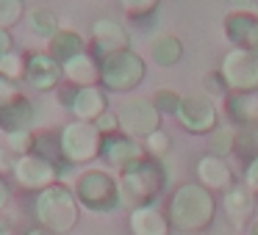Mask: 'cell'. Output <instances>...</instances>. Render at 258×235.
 <instances>
[{"instance_id": "6da1fadb", "label": "cell", "mask_w": 258, "mask_h": 235, "mask_svg": "<svg viewBox=\"0 0 258 235\" xmlns=\"http://www.w3.org/2000/svg\"><path fill=\"white\" fill-rule=\"evenodd\" d=\"M217 216L214 191L200 183H183L169 199V224L178 232H203Z\"/></svg>"}, {"instance_id": "7a4b0ae2", "label": "cell", "mask_w": 258, "mask_h": 235, "mask_svg": "<svg viewBox=\"0 0 258 235\" xmlns=\"http://www.w3.org/2000/svg\"><path fill=\"white\" fill-rule=\"evenodd\" d=\"M164 183H167V174H164L161 163L156 158H145V161L134 163L131 169L119 172V177H117L119 205L131 207V210L153 205L156 196L164 191Z\"/></svg>"}, {"instance_id": "3957f363", "label": "cell", "mask_w": 258, "mask_h": 235, "mask_svg": "<svg viewBox=\"0 0 258 235\" xmlns=\"http://www.w3.org/2000/svg\"><path fill=\"white\" fill-rule=\"evenodd\" d=\"M34 213L39 227L50 229L56 235H67L75 229L81 218V205L75 199V191L64 183H56L50 188L39 191L34 202Z\"/></svg>"}, {"instance_id": "277c9868", "label": "cell", "mask_w": 258, "mask_h": 235, "mask_svg": "<svg viewBox=\"0 0 258 235\" xmlns=\"http://www.w3.org/2000/svg\"><path fill=\"white\" fill-rule=\"evenodd\" d=\"M145 75H147V61L134 47L114 53V56L100 61V86L106 91H114V94H128V91L139 89Z\"/></svg>"}, {"instance_id": "5b68a950", "label": "cell", "mask_w": 258, "mask_h": 235, "mask_svg": "<svg viewBox=\"0 0 258 235\" xmlns=\"http://www.w3.org/2000/svg\"><path fill=\"white\" fill-rule=\"evenodd\" d=\"M58 152L67 163H92L103 155V133L95 122H67L58 133Z\"/></svg>"}, {"instance_id": "8992f818", "label": "cell", "mask_w": 258, "mask_h": 235, "mask_svg": "<svg viewBox=\"0 0 258 235\" xmlns=\"http://www.w3.org/2000/svg\"><path fill=\"white\" fill-rule=\"evenodd\" d=\"M75 199L89 213H111L119 205V188L117 180L103 169H86L78 174L73 185Z\"/></svg>"}, {"instance_id": "52a82bcc", "label": "cell", "mask_w": 258, "mask_h": 235, "mask_svg": "<svg viewBox=\"0 0 258 235\" xmlns=\"http://www.w3.org/2000/svg\"><path fill=\"white\" fill-rule=\"evenodd\" d=\"M117 116H119V133H125L128 139H136V141H145L147 136L161 130V111L147 97L125 100L117 108Z\"/></svg>"}, {"instance_id": "ba28073f", "label": "cell", "mask_w": 258, "mask_h": 235, "mask_svg": "<svg viewBox=\"0 0 258 235\" xmlns=\"http://www.w3.org/2000/svg\"><path fill=\"white\" fill-rule=\"evenodd\" d=\"M178 122L186 133L191 136H208L219 128V108L211 97H206L203 91L197 94H183L178 108Z\"/></svg>"}, {"instance_id": "9c48e42d", "label": "cell", "mask_w": 258, "mask_h": 235, "mask_svg": "<svg viewBox=\"0 0 258 235\" xmlns=\"http://www.w3.org/2000/svg\"><path fill=\"white\" fill-rule=\"evenodd\" d=\"M219 75L225 78L230 91H258V53L230 47L219 64Z\"/></svg>"}, {"instance_id": "30bf717a", "label": "cell", "mask_w": 258, "mask_h": 235, "mask_svg": "<svg viewBox=\"0 0 258 235\" xmlns=\"http://www.w3.org/2000/svg\"><path fill=\"white\" fill-rule=\"evenodd\" d=\"M14 180L20 188L39 194L58 183V166L42 152H28V155H20L14 163Z\"/></svg>"}, {"instance_id": "8fae6325", "label": "cell", "mask_w": 258, "mask_h": 235, "mask_svg": "<svg viewBox=\"0 0 258 235\" xmlns=\"http://www.w3.org/2000/svg\"><path fill=\"white\" fill-rule=\"evenodd\" d=\"M122 50H131V34L125 25L114 17H97L92 23V53L103 61Z\"/></svg>"}, {"instance_id": "7c38bea8", "label": "cell", "mask_w": 258, "mask_h": 235, "mask_svg": "<svg viewBox=\"0 0 258 235\" xmlns=\"http://www.w3.org/2000/svg\"><path fill=\"white\" fill-rule=\"evenodd\" d=\"M25 80H28L31 89L42 91V94H47V91H56L58 86L64 83L61 64H58L53 56H47L45 50L28 53V69H25Z\"/></svg>"}, {"instance_id": "4fadbf2b", "label": "cell", "mask_w": 258, "mask_h": 235, "mask_svg": "<svg viewBox=\"0 0 258 235\" xmlns=\"http://www.w3.org/2000/svg\"><path fill=\"white\" fill-rule=\"evenodd\" d=\"M64 105L70 108L73 119L78 122H97L108 111V91L103 86H86V89H73Z\"/></svg>"}, {"instance_id": "5bb4252c", "label": "cell", "mask_w": 258, "mask_h": 235, "mask_svg": "<svg viewBox=\"0 0 258 235\" xmlns=\"http://www.w3.org/2000/svg\"><path fill=\"white\" fill-rule=\"evenodd\" d=\"M103 158H106L108 166L125 172L134 163L145 161L147 150H145V141H136V139H128L125 133H117V136L103 139Z\"/></svg>"}, {"instance_id": "9a60e30c", "label": "cell", "mask_w": 258, "mask_h": 235, "mask_svg": "<svg viewBox=\"0 0 258 235\" xmlns=\"http://www.w3.org/2000/svg\"><path fill=\"white\" fill-rule=\"evenodd\" d=\"M225 36L233 47L255 53L258 42V12H228L222 20Z\"/></svg>"}, {"instance_id": "2e32d148", "label": "cell", "mask_w": 258, "mask_h": 235, "mask_svg": "<svg viewBox=\"0 0 258 235\" xmlns=\"http://www.w3.org/2000/svg\"><path fill=\"white\" fill-rule=\"evenodd\" d=\"M225 116L236 130H258V91H230L225 97Z\"/></svg>"}, {"instance_id": "e0dca14e", "label": "cell", "mask_w": 258, "mask_h": 235, "mask_svg": "<svg viewBox=\"0 0 258 235\" xmlns=\"http://www.w3.org/2000/svg\"><path fill=\"white\" fill-rule=\"evenodd\" d=\"M61 72H64V83H70L73 89L100 86V58L92 50H84L78 56H73L70 61H64Z\"/></svg>"}, {"instance_id": "ac0fdd59", "label": "cell", "mask_w": 258, "mask_h": 235, "mask_svg": "<svg viewBox=\"0 0 258 235\" xmlns=\"http://www.w3.org/2000/svg\"><path fill=\"white\" fill-rule=\"evenodd\" d=\"M197 183L206 185L208 191H228L230 185H236V174L225 158L208 152L197 161Z\"/></svg>"}, {"instance_id": "d6986e66", "label": "cell", "mask_w": 258, "mask_h": 235, "mask_svg": "<svg viewBox=\"0 0 258 235\" xmlns=\"http://www.w3.org/2000/svg\"><path fill=\"white\" fill-rule=\"evenodd\" d=\"M222 207H225V213H228L233 227H244V224L250 221V216L255 213V194H252L244 183H236L225 191Z\"/></svg>"}, {"instance_id": "ffe728a7", "label": "cell", "mask_w": 258, "mask_h": 235, "mask_svg": "<svg viewBox=\"0 0 258 235\" xmlns=\"http://www.w3.org/2000/svg\"><path fill=\"white\" fill-rule=\"evenodd\" d=\"M34 119H36V111L28 97H20V100L0 108V130H3V136L20 133V130H34Z\"/></svg>"}, {"instance_id": "44dd1931", "label": "cell", "mask_w": 258, "mask_h": 235, "mask_svg": "<svg viewBox=\"0 0 258 235\" xmlns=\"http://www.w3.org/2000/svg\"><path fill=\"white\" fill-rule=\"evenodd\" d=\"M128 224L134 235H169V229H172L167 213H161L156 205H145V207L131 210Z\"/></svg>"}, {"instance_id": "7402d4cb", "label": "cell", "mask_w": 258, "mask_h": 235, "mask_svg": "<svg viewBox=\"0 0 258 235\" xmlns=\"http://www.w3.org/2000/svg\"><path fill=\"white\" fill-rule=\"evenodd\" d=\"M84 50H86V39L73 28H58L56 34L47 39V47H45V53L53 56L58 64L70 61L73 56H78V53H84Z\"/></svg>"}, {"instance_id": "603a6c76", "label": "cell", "mask_w": 258, "mask_h": 235, "mask_svg": "<svg viewBox=\"0 0 258 235\" xmlns=\"http://www.w3.org/2000/svg\"><path fill=\"white\" fill-rule=\"evenodd\" d=\"M150 58L158 67H175L183 58V42L175 34H156L150 39Z\"/></svg>"}, {"instance_id": "cb8c5ba5", "label": "cell", "mask_w": 258, "mask_h": 235, "mask_svg": "<svg viewBox=\"0 0 258 235\" xmlns=\"http://www.w3.org/2000/svg\"><path fill=\"white\" fill-rule=\"evenodd\" d=\"M25 23H28V28L34 31V34L45 36V39H50V36L61 28L58 14L53 6H34L31 12H25Z\"/></svg>"}, {"instance_id": "d4e9b609", "label": "cell", "mask_w": 258, "mask_h": 235, "mask_svg": "<svg viewBox=\"0 0 258 235\" xmlns=\"http://www.w3.org/2000/svg\"><path fill=\"white\" fill-rule=\"evenodd\" d=\"M211 136V141H208V147H211V155L217 158H228L230 152H236V141H239V130L233 128V125H219Z\"/></svg>"}, {"instance_id": "484cf974", "label": "cell", "mask_w": 258, "mask_h": 235, "mask_svg": "<svg viewBox=\"0 0 258 235\" xmlns=\"http://www.w3.org/2000/svg\"><path fill=\"white\" fill-rule=\"evenodd\" d=\"M25 69H28V56L20 50H9L6 56L0 58V75L9 80H25Z\"/></svg>"}, {"instance_id": "4316f807", "label": "cell", "mask_w": 258, "mask_h": 235, "mask_svg": "<svg viewBox=\"0 0 258 235\" xmlns=\"http://www.w3.org/2000/svg\"><path fill=\"white\" fill-rule=\"evenodd\" d=\"M180 100H183V94L180 91H175V89H169V86H161V89H156L153 91V97H150V102L161 111V116L164 113H178V108H180Z\"/></svg>"}, {"instance_id": "83f0119b", "label": "cell", "mask_w": 258, "mask_h": 235, "mask_svg": "<svg viewBox=\"0 0 258 235\" xmlns=\"http://www.w3.org/2000/svg\"><path fill=\"white\" fill-rule=\"evenodd\" d=\"M25 0H0V28L12 31L17 23L25 20Z\"/></svg>"}, {"instance_id": "f1b7e54d", "label": "cell", "mask_w": 258, "mask_h": 235, "mask_svg": "<svg viewBox=\"0 0 258 235\" xmlns=\"http://www.w3.org/2000/svg\"><path fill=\"white\" fill-rule=\"evenodd\" d=\"M6 147L14 152V155H28L36 147V133L34 130H20V133H6Z\"/></svg>"}, {"instance_id": "f546056e", "label": "cell", "mask_w": 258, "mask_h": 235, "mask_svg": "<svg viewBox=\"0 0 258 235\" xmlns=\"http://www.w3.org/2000/svg\"><path fill=\"white\" fill-rule=\"evenodd\" d=\"M203 94L211 97L214 102L225 100V97L230 94V89H228V83H225V78L219 75V69H217V72H206V75H203Z\"/></svg>"}, {"instance_id": "4dcf8cb0", "label": "cell", "mask_w": 258, "mask_h": 235, "mask_svg": "<svg viewBox=\"0 0 258 235\" xmlns=\"http://www.w3.org/2000/svg\"><path fill=\"white\" fill-rule=\"evenodd\" d=\"M161 0H119L122 12L128 14L131 20H142V17H150L153 12L158 9Z\"/></svg>"}, {"instance_id": "1f68e13d", "label": "cell", "mask_w": 258, "mask_h": 235, "mask_svg": "<svg viewBox=\"0 0 258 235\" xmlns=\"http://www.w3.org/2000/svg\"><path fill=\"white\" fill-rule=\"evenodd\" d=\"M169 147H172V139H169L167 130H156L153 136H147V139H145L147 158H161V155H167Z\"/></svg>"}, {"instance_id": "d6a6232c", "label": "cell", "mask_w": 258, "mask_h": 235, "mask_svg": "<svg viewBox=\"0 0 258 235\" xmlns=\"http://www.w3.org/2000/svg\"><path fill=\"white\" fill-rule=\"evenodd\" d=\"M20 97H23V91H20L17 80H9V78L0 75V108L9 105V102H14V100H20Z\"/></svg>"}, {"instance_id": "836d02e7", "label": "cell", "mask_w": 258, "mask_h": 235, "mask_svg": "<svg viewBox=\"0 0 258 235\" xmlns=\"http://www.w3.org/2000/svg\"><path fill=\"white\" fill-rule=\"evenodd\" d=\"M95 125H97V130L103 133V139H108V136H117V133H119V116H117V111H106Z\"/></svg>"}, {"instance_id": "e575fe53", "label": "cell", "mask_w": 258, "mask_h": 235, "mask_svg": "<svg viewBox=\"0 0 258 235\" xmlns=\"http://www.w3.org/2000/svg\"><path fill=\"white\" fill-rule=\"evenodd\" d=\"M244 185L258 196V155L250 158V161H247V166H244Z\"/></svg>"}, {"instance_id": "d590c367", "label": "cell", "mask_w": 258, "mask_h": 235, "mask_svg": "<svg viewBox=\"0 0 258 235\" xmlns=\"http://www.w3.org/2000/svg\"><path fill=\"white\" fill-rule=\"evenodd\" d=\"M14 163H17V155L6 144H0V177H6L9 172H14Z\"/></svg>"}, {"instance_id": "8d00e7d4", "label": "cell", "mask_w": 258, "mask_h": 235, "mask_svg": "<svg viewBox=\"0 0 258 235\" xmlns=\"http://www.w3.org/2000/svg\"><path fill=\"white\" fill-rule=\"evenodd\" d=\"M9 50H14V36H12V31L0 28V58L6 56Z\"/></svg>"}, {"instance_id": "74e56055", "label": "cell", "mask_w": 258, "mask_h": 235, "mask_svg": "<svg viewBox=\"0 0 258 235\" xmlns=\"http://www.w3.org/2000/svg\"><path fill=\"white\" fill-rule=\"evenodd\" d=\"M230 12H255V0H225Z\"/></svg>"}, {"instance_id": "f35d334b", "label": "cell", "mask_w": 258, "mask_h": 235, "mask_svg": "<svg viewBox=\"0 0 258 235\" xmlns=\"http://www.w3.org/2000/svg\"><path fill=\"white\" fill-rule=\"evenodd\" d=\"M9 202H12V191H9V183L3 177H0V213L9 207Z\"/></svg>"}, {"instance_id": "ab89813d", "label": "cell", "mask_w": 258, "mask_h": 235, "mask_svg": "<svg viewBox=\"0 0 258 235\" xmlns=\"http://www.w3.org/2000/svg\"><path fill=\"white\" fill-rule=\"evenodd\" d=\"M25 235H56V232H50V229H45V227H31Z\"/></svg>"}, {"instance_id": "60d3db41", "label": "cell", "mask_w": 258, "mask_h": 235, "mask_svg": "<svg viewBox=\"0 0 258 235\" xmlns=\"http://www.w3.org/2000/svg\"><path fill=\"white\" fill-rule=\"evenodd\" d=\"M247 235H258V216L250 218V224H247Z\"/></svg>"}, {"instance_id": "b9f144b4", "label": "cell", "mask_w": 258, "mask_h": 235, "mask_svg": "<svg viewBox=\"0 0 258 235\" xmlns=\"http://www.w3.org/2000/svg\"><path fill=\"white\" fill-rule=\"evenodd\" d=\"M0 235H14V227L9 221H0Z\"/></svg>"}, {"instance_id": "7bdbcfd3", "label": "cell", "mask_w": 258, "mask_h": 235, "mask_svg": "<svg viewBox=\"0 0 258 235\" xmlns=\"http://www.w3.org/2000/svg\"><path fill=\"white\" fill-rule=\"evenodd\" d=\"M255 210H258V196H255Z\"/></svg>"}, {"instance_id": "ee69618b", "label": "cell", "mask_w": 258, "mask_h": 235, "mask_svg": "<svg viewBox=\"0 0 258 235\" xmlns=\"http://www.w3.org/2000/svg\"><path fill=\"white\" fill-rule=\"evenodd\" d=\"M255 12H258V0H255Z\"/></svg>"}]
</instances>
